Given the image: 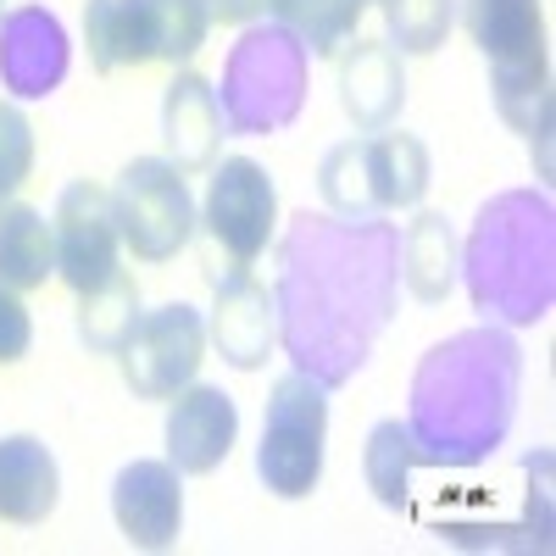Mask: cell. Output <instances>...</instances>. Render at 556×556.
Listing matches in <instances>:
<instances>
[{
    "instance_id": "1",
    "label": "cell",
    "mask_w": 556,
    "mask_h": 556,
    "mask_svg": "<svg viewBox=\"0 0 556 556\" xmlns=\"http://www.w3.org/2000/svg\"><path fill=\"white\" fill-rule=\"evenodd\" d=\"M395 223L384 217H290L278 240V340L295 374L340 390L374 356V340L395 312Z\"/></svg>"
},
{
    "instance_id": "2",
    "label": "cell",
    "mask_w": 556,
    "mask_h": 556,
    "mask_svg": "<svg viewBox=\"0 0 556 556\" xmlns=\"http://www.w3.org/2000/svg\"><path fill=\"white\" fill-rule=\"evenodd\" d=\"M518 384H523V351L506 329H462L440 340L412 379V417H406L429 468L484 462L513 429Z\"/></svg>"
},
{
    "instance_id": "3",
    "label": "cell",
    "mask_w": 556,
    "mask_h": 556,
    "mask_svg": "<svg viewBox=\"0 0 556 556\" xmlns=\"http://www.w3.org/2000/svg\"><path fill=\"white\" fill-rule=\"evenodd\" d=\"M462 278L473 290V306L501 323H540L556 295V228L551 201L534 190L495 195L468 245H462Z\"/></svg>"
},
{
    "instance_id": "4",
    "label": "cell",
    "mask_w": 556,
    "mask_h": 556,
    "mask_svg": "<svg viewBox=\"0 0 556 556\" xmlns=\"http://www.w3.org/2000/svg\"><path fill=\"white\" fill-rule=\"evenodd\" d=\"M462 28L490 62V96L495 112L513 123L529 146H540V173L545 139H551V56H545V17L540 0H456Z\"/></svg>"
},
{
    "instance_id": "5",
    "label": "cell",
    "mask_w": 556,
    "mask_h": 556,
    "mask_svg": "<svg viewBox=\"0 0 556 556\" xmlns=\"http://www.w3.org/2000/svg\"><path fill=\"white\" fill-rule=\"evenodd\" d=\"M317 190L334 217L406 212L429 190V151L417 134H401V128L340 139L317 162Z\"/></svg>"
},
{
    "instance_id": "6",
    "label": "cell",
    "mask_w": 556,
    "mask_h": 556,
    "mask_svg": "<svg viewBox=\"0 0 556 556\" xmlns=\"http://www.w3.org/2000/svg\"><path fill=\"white\" fill-rule=\"evenodd\" d=\"M306 101V45L285 28L267 23L251 28L223 62V128L235 134H278L290 128Z\"/></svg>"
},
{
    "instance_id": "7",
    "label": "cell",
    "mask_w": 556,
    "mask_h": 556,
    "mask_svg": "<svg viewBox=\"0 0 556 556\" xmlns=\"http://www.w3.org/2000/svg\"><path fill=\"white\" fill-rule=\"evenodd\" d=\"M206 0H89L84 7V39L96 73L190 62L206 45Z\"/></svg>"
},
{
    "instance_id": "8",
    "label": "cell",
    "mask_w": 556,
    "mask_h": 556,
    "mask_svg": "<svg viewBox=\"0 0 556 556\" xmlns=\"http://www.w3.org/2000/svg\"><path fill=\"white\" fill-rule=\"evenodd\" d=\"M323 445H329V390L306 374H285L267 395L256 479L278 501H306L323 479Z\"/></svg>"
},
{
    "instance_id": "9",
    "label": "cell",
    "mask_w": 556,
    "mask_h": 556,
    "mask_svg": "<svg viewBox=\"0 0 556 556\" xmlns=\"http://www.w3.org/2000/svg\"><path fill=\"white\" fill-rule=\"evenodd\" d=\"M117 235L139 262H167L195 235V195L167 156H134L112 184Z\"/></svg>"
},
{
    "instance_id": "10",
    "label": "cell",
    "mask_w": 556,
    "mask_h": 556,
    "mask_svg": "<svg viewBox=\"0 0 556 556\" xmlns=\"http://www.w3.org/2000/svg\"><path fill=\"white\" fill-rule=\"evenodd\" d=\"M117 362H123V384L139 401H173L184 384H195L201 362H206V317L184 301L139 312Z\"/></svg>"
},
{
    "instance_id": "11",
    "label": "cell",
    "mask_w": 556,
    "mask_h": 556,
    "mask_svg": "<svg viewBox=\"0 0 556 556\" xmlns=\"http://www.w3.org/2000/svg\"><path fill=\"white\" fill-rule=\"evenodd\" d=\"M51 235H56V273L67 278L73 295L101 290L106 278H117V256H123V235H117V212H112V190L101 184H67L56 212H51Z\"/></svg>"
},
{
    "instance_id": "12",
    "label": "cell",
    "mask_w": 556,
    "mask_h": 556,
    "mask_svg": "<svg viewBox=\"0 0 556 556\" xmlns=\"http://www.w3.org/2000/svg\"><path fill=\"white\" fill-rule=\"evenodd\" d=\"M201 223L228 262L251 267L267 251L273 223H278V190H273L267 167L251 156H228L206 184V217Z\"/></svg>"
},
{
    "instance_id": "13",
    "label": "cell",
    "mask_w": 556,
    "mask_h": 556,
    "mask_svg": "<svg viewBox=\"0 0 556 556\" xmlns=\"http://www.w3.org/2000/svg\"><path fill=\"white\" fill-rule=\"evenodd\" d=\"M206 340L235 374H256L267 367V351L278 345V312L273 290L245 267H228L212 278V317H206Z\"/></svg>"
},
{
    "instance_id": "14",
    "label": "cell",
    "mask_w": 556,
    "mask_h": 556,
    "mask_svg": "<svg viewBox=\"0 0 556 556\" xmlns=\"http://www.w3.org/2000/svg\"><path fill=\"white\" fill-rule=\"evenodd\" d=\"M184 473L162 456H139L112 479V518L134 551H167L184 529Z\"/></svg>"
},
{
    "instance_id": "15",
    "label": "cell",
    "mask_w": 556,
    "mask_h": 556,
    "mask_svg": "<svg viewBox=\"0 0 556 556\" xmlns=\"http://www.w3.org/2000/svg\"><path fill=\"white\" fill-rule=\"evenodd\" d=\"M240 440V406L217 384H184L167 412V462L184 479L217 473Z\"/></svg>"
},
{
    "instance_id": "16",
    "label": "cell",
    "mask_w": 556,
    "mask_h": 556,
    "mask_svg": "<svg viewBox=\"0 0 556 556\" xmlns=\"http://www.w3.org/2000/svg\"><path fill=\"white\" fill-rule=\"evenodd\" d=\"M0 78L17 101H39L67 78V34L51 12L17 7L0 23Z\"/></svg>"
},
{
    "instance_id": "17",
    "label": "cell",
    "mask_w": 556,
    "mask_h": 556,
    "mask_svg": "<svg viewBox=\"0 0 556 556\" xmlns=\"http://www.w3.org/2000/svg\"><path fill=\"white\" fill-rule=\"evenodd\" d=\"M340 106L362 134H379L406 106V67L390 39H356L340 56Z\"/></svg>"
},
{
    "instance_id": "18",
    "label": "cell",
    "mask_w": 556,
    "mask_h": 556,
    "mask_svg": "<svg viewBox=\"0 0 556 556\" xmlns=\"http://www.w3.org/2000/svg\"><path fill=\"white\" fill-rule=\"evenodd\" d=\"M162 146L178 173H201L217 162L223 146V112H217V89L201 73H178L162 96Z\"/></svg>"
},
{
    "instance_id": "19",
    "label": "cell",
    "mask_w": 556,
    "mask_h": 556,
    "mask_svg": "<svg viewBox=\"0 0 556 556\" xmlns=\"http://www.w3.org/2000/svg\"><path fill=\"white\" fill-rule=\"evenodd\" d=\"M395 273H401V285L412 290V301H424V306H440L456 290V278H462V240H456V228H451L445 212H417L401 228Z\"/></svg>"
},
{
    "instance_id": "20",
    "label": "cell",
    "mask_w": 556,
    "mask_h": 556,
    "mask_svg": "<svg viewBox=\"0 0 556 556\" xmlns=\"http://www.w3.org/2000/svg\"><path fill=\"white\" fill-rule=\"evenodd\" d=\"M62 501V468L45 440H0V523H45Z\"/></svg>"
},
{
    "instance_id": "21",
    "label": "cell",
    "mask_w": 556,
    "mask_h": 556,
    "mask_svg": "<svg viewBox=\"0 0 556 556\" xmlns=\"http://www.w3.org/2000/svg\"><path fill=\"white\" fill-rule=\"evenodd\" d=\"M56 273V235L34 206H0V285L7 290H45Z\"/></svg>"
},
{
    "instance_id": "22",
    "label": "cell",
    "mask_w": 556,
    "mask_h": 556,
    "mask_svg": "<svg viewBox=\"0 0 556 556\" xmlns=\"http://www.w3.org/2000/svg\"><path fill=\"white\" fill-rule=\"evenodd\" d=\"M412 468H429V456H424V445L412 440V429L401 424V417H384V424H374V434H367V445H362V473H367V490L379 495V506H390V513H406Z\"/></svg>"
},
{
    "instance_id": "23",
    "label": "cell",
    "mask_w": 556,
    "mask_h": 556,
    "mask_svg": "<svg viewBox=\"0 0 556 556\" xmlns=\"http://www.w3.org/2000/svg\"><path fill=\"white\" fill-rule=\"evenodd\" d=\"M367 7L379 0H273V23H285L306 45V56H340Z\"/></svg>"
},
{
    "instance_id": "24",
    "label": "cell",
    "mask_w": 556,
    "mask_h": 556,
    "mask_svg": "<svg viewBox=\"0 0 556 556\" xmlns=\"http://www.w3.org/2000/svg\"><path fill=\"white\" fill-rule=\"evenodd\" d=\"M134 323H139V290L128 285V278H106L101 290H89L78 295V340L89 351H101V356H117L134 334Z\"/></svg>"
},
{
    "instance_id": "25",
    "label": "cell",
    "mask_w": 556,
    "mask_h": 556,
    "mask_svg": "<svg viewBox=\"0 0 556 556\" xmlns=\"http://www.w3.org/2000/svg\"><path fill=\"white\" fill-rule=\"evenodd\" d=\"M379 7H384V39L401 56H434L456 23V0H379Z\"/></svg>"
},
{
    "instance_id": "26",
    "label": "cell",
    "mask_w": 556,
    "mask_h": 556,
    "mask_svg": "<svg viewBox=\"0 0 556 556\" xmlns=\"http://www.w3.org/2000/svg\"><path fill=\"white\" fill-rule=\"evenodd\" d=\"M34 167V128L17 101H0V206H12Z\"/></svg>"
},
{
    "instance_id": "27",
    "label": "cell",
    "mask_w": 556,
    "mask_h": 556,
    "mask_svg": "<svg viewBox=\"0 0 556 556\" xmlns=\"http://www.w3.org/2000/svg\"><path fill=\"white\" fill-rule=\"evenodd\" d=\"M34 345V323H28V306L17 301V290L0 285V362H23Z\"/></svg>"
},
{
    "instance_id": "28",
    "label": "cell",
    "mask_w": 556,
    "mask_h": 556,
    "mask_svg": "<svg viewBox=\"0 0 556 556\" xmlns=\"http://www.w3.org/2000/svg\"><path fill=\"white\" fill-rule=\"evenodd\" d=\"M212 23H256V17H273V0H206Z\"/></svg>"
}]
</instances>
